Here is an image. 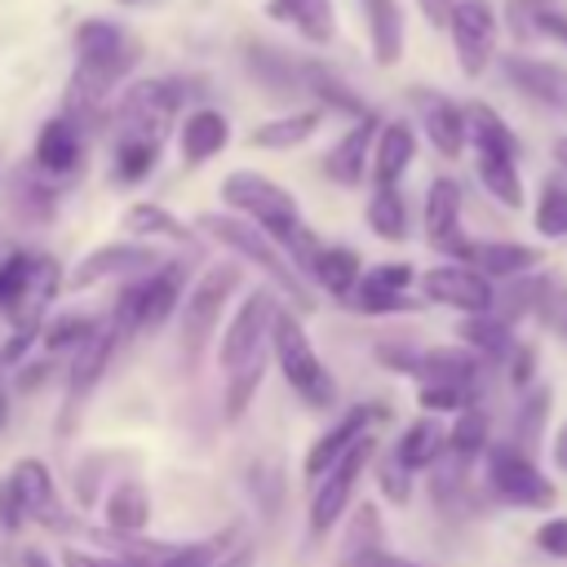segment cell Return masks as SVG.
<instances>
[{
  "label": "cell",
  "instance_id": "1",
  "mask_svg": "<svg viewBox=\"0 0 567 567\" xmlns=\"http://www.w3.org/2000/svg\"><path fill=\"white\" fill-rule=\"evenodd\" d=\"M133 58H137V44L115 22H106V18L80 22V31H75V71H71V84H66V106H71L75 124L97 120L106 89L133 66Z\"/></svg>",
  "mask_w": 567,
  "mask_h": 567
},
{
  "label": "cell",
  "instance_id": "2",
  "mask_svg": "<svg viewBox=\"0 0 567 567\" xmlns=\"http://www.w3.org/2000/svg\"><path fill=\"white\" fill-rule=\"evenodd\" d=\"M270 350H275V363H279L284 381L297 390L301 403H310L319 412L337 403V381L323 368V359L315 354V346H310V337H306V328H301V319L292 310H279L275 315V323H270Z\"/></svg>",
  "mask_w": 567,
  "mask_h": 567
},
{
  "label": "cell",
  "instance_id": "3",
  "mask_svg": "<svg viewBox=\"0 0 567 567\" xmlns=\"http://www.w3.org/2000/svg\"><path fill=\"white\" fill-rule=\"evenodd\" d=\"M199 230H208V235H213L217 244H226L235 257H248L257 270H266V275L288 292V301H292L297 310H315L310 288L297 279L292 261L266 239V230H261L257 221H248V217H230V213H204V217H199Z\"/></svg>",
  "mask_w": 567,
  "mask_h": 567
},
{
  "label": "cell",
  "instance_id": "4",
  "mask_svg": "<svg viewBox=\"0 0 567 567\" xmlns=\"http://www.w3.org/2000/svg\"><path fill=\"white\" fill-rule=\"evenodd\" d=\"M221 199H226L235 213H244L248 221H257L266 235H275V239L301 221L297 199H292L279 182H270L266 173H252V168L226 173V177H221Z\"/></svg>",
  "mask_w": 567,
  "mask_h": 567
},
{
  "label": "cell",
  "instance_id": "5",
  "mask_svg": "<svg viewBox=\"0 0 567 567\" xmlns=\"http://www.w3.org/2000/svg\"><path fill=\"white\" fill-rule=\"evenodd\" d=\"M182 111V89L168 80H137L124 89L115 120H120V137H142V142H164L168 128L177 124Z\"/></svg>",
  "mask_w": 567,
  "mask_h": 567
},
{
  "label": "cell",
  "instance_id": "6",
  "mask_svg": "<svg viewBox=\"0 0 567 567\" xmlns=\"http://www.w3.org/2000/svg\"><path fill=\"white\" fill-rule=\"evenodd\" d=\"M487 483H492V492H496L501 501H509V505L549 509V505L558 501V492H554V483L540 474V465H536L523 447H514V443L487 447Z\"/></svg>",
  "mask_w": 567,
  "mask_h": 567
},
{
  "label": "cell",
  "instance_id": "7",
  "mask_svg": "<svg viewBox=\"0 0 567 567\" xmlns=\"http://www.w3.org/2000/svg\"><path fill=\"white\" fill-rule=\"evenodd\" d=\"M372 452H377V439L372 434H363L319 483H315V496H310V536H323V532H332L337 527V518L346 514V505H350V496H354V483H359V474H363V465L372 461Z\"/></svg>",
  "mask_w": 567,
  "mask_h": 567
},
{
  "label": "cell",
  "instance_id": "8",
  "mask_svg": "<svg viewBox=\"0 0 567 567\" xmlns=\"http://www.w3.org/2000/svg\"><path fill=\"white\" fill-rule=\"evenodd\" d=\"M275 315L279 310H275V297L266 288H257V292H248L239 301V310H235V319H230V328H226V337L217 346L221 372H239L244 363H252L261 354V341H266V328L275 323Z\"/></svg>",
  "mask_w": 567,
  "mask_h": 567
},
{
  "label": "cell",
  "instance_id": "9",
  "mask_svg": "<svg viewBox=\"0 0 567 567\" xmlns=\"http://www.w3.org/2000/svg\"><path fill=\"white\" fill-rule=\"evenodd\" d=\"M124 337H133V315H128V306H120V301H115L111 319H106V323H97V332H93V337L71 354L66 399H84V394L102 381V372H106V363H111V354H115V346H120Z\"/></svg>",
  "mask_w": 567,
  "mask_h": 567
},
{
  "label": "cell",
  "instance_id": "10",
  "mask_svg": "<svg viewBox=\"0 0 567 567\" xmlns=\"http://www.w3.org/2000/svg\"><path fill=\"white\" fill-rule=\"evenodd\" d=\"M421 292H425V301L452 306V310H465V315H492V306H496L492 279L483 270H474V266H461V261L425 270Z\"/></svg>",
  "mask_w": 567,
  "mask_h": 567
},
{
  "label": "cell",
  "instance_id": "11",
  "mask_svg": "<svg viewBox=\"0 0 567 567\" xmlns=\"http://www.w3.org/2000/svg\"><path fill=\"white\" fill-rule=\"evenodd\" d=\"M235 288H239V266H213V270H204V275L195 279V288L186 292V301H182V310H177L182 337H186L190 346H199V341L213 332V323H217V315L226 310V301H230Z\"/></svg>",
  "mask_w": 567,
  "mask_h": 567
},
{
  "label": "cell",
  "instance_id": "12",
  "mask_svg": "<svg viewBox=\"0 0 567 567\" xmlns=\"http://www.w3.org/2000/svg\"><path fill=\"white\" fill-rule=\"evenodd\" d=\"M452 44H456V66L474 80L487 71L492 62V49H496V13L487 0H456L452 18Z\"/></svg>",
  "mask_w": 567,
  "mask_h": 567
},
{
  "label": "cell",
  "instance_id": "13",
  "mask_svg": "<svg viewBox=\"0 0 567 567\" xmlns=\"http://www.w3.org/2000/svg\"><path fill=\"white\" fill-rule=\"evenodd\" d=\"M9 487H13V496H18V505H22V514H27L31 523L53 527V532H66V527H71V518H66V509H62V501H58V487H53V474H49L44 461L22 456V461L9 470Z\"/></svg>",
  "mask_w": 567,
  "mask_h": 567
},
{
  "label": "cell",
  "instance_id": "14",
  "mask_svg": "<svg viewBox=\"0 0 567 567\" xmlns=\"http://www.w3.org/2000/svg\"><path fill=\"white\" fill-rule=\"evenodd\" d=\"M120 297L133 306V332H155L173 310H182V266H159L146 279L128 284Z\"/></svg>",
  "mask_w": 567,
  "mask_h": 567
},
{
  "label": "cell",
  "instance_id": "15",
  "mask_svg": "<svg viewBox=\"0 0 567 567\" xmlns=\"http://www.w3.org/2000/svg\"><path fill=\"white\" fill-rule=\"evenodd\" d=\"M501 71H505V80H509L523 97H532L536 106H549L554 115H567V66L545 62V58L509 53V58L501 62Z\"/></svg>",
  "mask_w": 567,
  "mask_h": 567
},
{
  "label": "cell",
  "instance_id": "16",
  "mask_svg": "<svg viewBox=\"0 0 567 567\" xmlns=\"http://www.w3.org/2000/svg\"><path fill=\"white\" fill-rule=\"evenodd\" d=\"M425 235L439 252L447 257H470L474 244L461 239V186L452 177H434L430 182V195H425Z\"/></svg>",
  "mask_w": 567,
  "mask_h": 567
},
{
  "label": "cell",
  "instance_id": "17",
  "mask_svg": "<svg viewBox=\"0 0 567 567\" xmlns=\"http://www.w3.org/2000/svg\"><path fill=\"white\" fill-rule=\"evenodd\" d=\"M146 266H164L159 252L146 248V244H133V239H120V244H102V248H93L89 257H80L66 284H71V288H89V284H97V279L133 275V270H146Z\"/></svg>",
  "mask_w": 567,
  "mask_h": 567
},
{
  "label": "cell",
  "instance_id": "18",
  "mask_svg": "<svg viewBox=\"0 0 567 567\" xmlns=\"http://www.w3.org/2000/svg\"><path fill=\"white\" fill-rule=\"evenodd\" d=\"M368 421H372V408L363 403V408H350L346 416H337V425H328L315 443H310V452H306V461H301V470H306V478L310 483H319L363 434H368Z\"/></svg>",
  "mask_w": 567,
  "mask_h": 567
},
{
  "label": "cell",
  "instance_id": "19",
  "mask_svg": "<svg viewBox=\"0 0 567 567\" xmlns=\"http://www.w3.org/2000/svg\"><path fill=\"white\" fill-rule=\"evenodd\" d=\"M377 133H381V120H377L372 111L359 115L354 128H346V133L337 137V146L323 155V173H328L332 182H341V186H354V182L363 177V168L372 164V142H377Z\"/></svg>",
  "mask_w": 567,
  "mask_h": 567
},
{
  "label": "cell",
  "instance_id": "20",
  "mask_svg": "<svg viewBox=\"0 0 567 567\" xmlns=\"http://www.w3.org/2000/svg\"><path fill=\"white\" fill-rule=\"evenodd\" d=\"M412 159H416V133H412V124H403V120L381 124L377 146H372V182L377 186H394L412 168Z\"/></svg>",
  "mask_w": 567,
  "mask_h": 567
},
{
  "label": "cell",
  "instance_id": "21",
  "mask_svg": "<svg viewBox=\"0 0 567 567\" xmlns=\"http://www.w3.org/2000/svg\"><path fill=\"white\" fill-rule=\"evenodd\" d=\"M266 18L292 27L301 40L310 44H328L337 31V13L332 0H266Z\"/></svg>",
  "mask_w": 567,
  "mask_h": 567
},
{
  "label": "cell",
  "instance_id": "22",
  "mask_svg": "<svg viewBox=\"0 0 567 567\" xmlns=\"http://www.w3.org/2000/svg\"><path fill=\"white\" fill-rule=\"evenodd\" d=\"M230 142V124H226V115L221 111H190L186 120H182V128H177V146H182V159L186 164H204V159H213L221 146Z\"/></svg>",
  "mask_w": 567,
  "mask_h": 567
},
{
  "label": "cell",
  "instance_id": "23",
  "mask_svg": "<svg viewBox=\"0 0 567 567\" xmlns=\"http://www.w3.org/2000/svg\"><path fill=\"white\" fill-rule=\"evenodd\" d=\"M80 151H84V137H80V124L75 120H49L35 137V168L40 173H71L80 164Z\"/></svg>",
  "mask_w": 567,
  "mask_h": 567
},
{
  "label": "cell",
  "instance_id": "24",
  "mask_svg": "<svg viewBox=\"0 0 567 567\" xmlns=\"http://www.w3.org/2000/svg\"><path fill=\"white\" fill-rule=\"evenodd\" d=\"M421 111H425V137L439 155H461L465 142H470V115L447 102V97H421Z\"/></svg>",
  "mask_w": 567,
  "mask_h": 567
},
{
  "label": "cell",
  "instance_id": "25",
  "mask_svg": "<svg viewBox=\"0 0 567 567\" xmlns=\"http://www.w3.org/2000/svg\"><path fill=\"white\" fill-rule=\"evenodd\" d=\"M465 261H470V266H478L487 279H523L532 266H540V248L496 239V244H474Z\"/></svg>",
  "mask_w": 567,
  "mask_h": 567
},
{
  "label": "cell",
  "instance_id": "26",
  "mask_svg": "<svg viewBox=\"0 0 567 567\" xmlns=\"http://www.w3.org/2000/svg\"><path fill=\"white\" fill-rule=\"evenodd\" d=\"M478 350H470V346H434V350H425V354H416V372L425 377V381H443V385H474V377H478Z\"/></svg>",
  "mask_w": 567,
  "mask_h": 567
},
{
  "label": "cell",
  "instance_id": "27",
  "mask_svg": "<svg viewBox=\"0 0 567 567\" xmlns=\"http://www.w3.org/2000/svg\"><path fill=\"white\" fill-rule=\"evenodd\" d=\"M319 120H323V111H288V115H275V120H266V124H257V128L248 133V146H261V151H292V146H301V142L315 137Z\"/></svg>",
  "mask_w": 567,
  "mask_h": 567
},
{
  "label": "cell",
  "instance_id": "28",
  "mask_svg": "<svg viewBox=\"0 0 567 567\" xmlns=\"http://www.w3.org/2000/svg\"><path fill=\"white\" fill-rule=\"evenodd\" d=\"M368 13V35H372V58L381 66H394L403 58V13L399 0H363Z\"/></svg>",
  "mask_w": 567,
  "mask_h": 567
},
{
  "label": "cell",
  "instance_id": "29",
  "mask_svg": "<svg viewBox=\"0 0 567 567\" xmlns=\"http://www.w3.org/2000/svg\"><path fill=\"white\" fill-rule=\"evenodd\" d=\"M474 168L478 182L487 186V195L505 208H523V177H518V155H501V151H474Z\"/></svg>",
  "mask_w": 567,
  "mask_h": 567
},
{
  "label": "cell",
  "instance_id": "30",
  "mask_svg": "<svg viewBox=\"0 0 567 567\" xmlns=\"http://www.w3.org/2000/svg\"><path fill=\"white\" fill-rule=\"evenodd\" d=\"M310 275H315V284L328 288L332 297H354V288H359V279H363V261H359L354 248L332 244V248H319Z\"/></svg>",
  "mask_w": 567,
  "mask_h": 567
},
{
  "label": "cell",
  "instance_id": "31",
  "mask_svg": "<svg viewBox=\"0 0 567 567\" xmlns=\"http://www.w3.org/2000/svg\"><path fill=\"white\" fill-rule=\"evenodd\" d=\"M58 288H62V270H58V261H53V257H35L31 288H27L22 306L9 315L13 328H18V332H35V328H40V315L49 310V301L58 297Z\"/></svg>",
  "mask_w": 567,
  "mask_h": 567
},
{
  "label": "cell",
  "instance_id": "32",
  "mask_svg": "<svg viewBox=\"0 0 567 567\" xmlns=\"http://www.w3.org/2000/svg\"><path fill=\"white\" fill-rule=\"evenodd\" d=\"M443 452H447V430H443L434 416L412 421V425L403 430V439L394 443V456H399L408 470H425V465H434Z\"/></svg>",
  "mask_w": 567,
  "mask_h": 567
},
{
  "label": "cell",
  "instance_id": "33",
  "mask_svg": "<svg viewBox=\"0 0 567 567\" xmlns=\"http://www.w3.org/2000/svg\"><path fill=\"white\" fill-rule=\"evenodd\" d=\"M102 518H106L111 532H124V536L142 532L146 518H151V496H146V487H142V483H120V487L106 496Z\"/></svg>",
  "mask_w": 567,
  "mask_h": 567
},
{
  "label": "cell",
  "instance_id": "34",
  "mask_svg": "<svg viewBox=\"0 0 567 567\" xmlns=\"http://www.w3.org/2000/svg\"><path fill=\"white\" fill-rule=\"evenodd\" d=\"M120 226L128 230V235H155V239H177V244H186L190 239V230L168 213V208H159V204H128L124 208V217H120Z\"/></svg>",
  "mask_w": 567,
  "mask_h": 567
},
{
  "label": "cell",
  "instance_id": "35",
  "mask_svg": "<svg viewBox=\"0 0 567 567\" xmlns=\"http://www.w3.org/2000/svg\"><path fill=\"white\" fill-rule=\"evenodd\" d=\"M461 341H465L470 350L487 354V359H501V354L514 350V332H509V323H505L501 315H465Z\"/></svg>",
  "mask_w": 567,
  "mask_h": 567
},
{
  "label": "cell",
  "instance_id": "36",
  "mask_svg": "<svg viewBox=\"0 0 567 567\" xmlns=\"http://www.w3.org/2000/svg\"><path fill=\"white\" fill-rule=\"evenodd\" d=\"M532 221H536V230L545 239H567V182L563 177H545L540 182Z\"/></svg>",
  "mask_w": 567,
  "mask_h": 567
},
{
  "label": "cell",
  "instance_id": "37",
  "mask_svg": "<svg viewBox=\"0 0 567 567\" xmlns=\"http://www.w3.org/2000/svg\"><path fill=\"white\" fill-rule=\"evenodd\" d=\"M368 226L381 239H403L408 235V208H403V195L394 186H377V195L368 199Z\"/></svg>",
  "mask_w": 567,
  "mask_h": 567
},
{
  "label": "cell",
  "instance_id": "38",
  "mask_svg": "<svg viewBox=\"0 0 567 567\" xmlns=\"http://www.w3.org/2000/svg\"><path fill=\"white\" fill-rule=\"evenodd\" d=\"M301 80L310 84V93H315L323 106H332V111H341V115H354V120H359V115H368V111H363V102H359V97H354V93H350L332 71H323V66H301Z\"/></svg>",
  "mask_w": 567,
  "mask_h": 567
},
{
  "label": "cell",
  "instance_id": "39",
  "mask_svg": "<svg viewBox=\"0 0 567 567\" xmlns=\"http://www.w3.org/2000/svg\"><path fill=\"white\" fill-rule=\"evenodd\" d=\"M447 452L465 465V461H474L478 452H487V416L478 412V408H465L461 416H456V425L447 430Z\"/></svg>",
  "mask_w": 567,
  "mask_h": 567
},
{
  "label": "cell",
  "instance_id": "40",
  "mask_svg": "<svg viewBox=\"0 0 567 567\" xmlns=\"http://www.w3.org/2000/svg\"><path fill=\"white\" fill-rule=\"evenodd\" d=\"M155 159H159V146H155V142H142V137H120V142H115V177H120L124 186L151 177Z\"/></svg>",
  "mask_w": 567,
  "mask_h": 567
},
{
  "label": "cell",
  "instance_id": "41",
  "mask_svg": "<svg viewBox=\"0 0 567 567\" xmlns=\"http://www.w3.org/2000/svg\"><path fill=\"white\" fill-rule=\"evenodd\" d=\"M31 270H35V257L27 252H9L0 261V315H13L31 288Z\"/></svg>",
  "mask_w": 567,
  "mask_h": 567
},
{
  "label": "cell",
  "instance_id": "42",
  "mask_svg": "<svg viewBox=\"0 0 567 567\" xmlns=\"http://www.w3.org/2000/svg\"><path fill=\"white\" fill-rule=\"evenodd\" d=\"M248 66H252V75L266 84V93H297V75L288 71L284 53H275V49H266V44H252Z\"/></svg>",
  "mask_w": 567,
  "mask_h": 567
},
{
  "label": "cell",
  "instance_id": "43",
  "mask_svg": "<svg viewBox=\"0 0 567 567\" xmlns=\"http://www.w3.org/2000/svg\"><path fill=\"white\" fill-rule=\"evenodd\" d=\"M97 332V323L93 319H84V315H62V319H53L49 328H44V346L58 354V350H80L89 337Z\"/></svg>",
  "mask_w": 567,
  "mask_h": 567
},
{
  "label": "cell",
  "instance_id": "44",
  "mask_svg": "<svg viewBox=\"0 0 567 567\" xmlns=\"http://www.w3.org/2000/svg\"><path fill=\"white\" fill-rule=\"evenodd\" d=\"M261 368H266V354H257L252 363H244L239 372H230V390H226V421H239L252 390L261 385Z\"/></svg>",
  "mask_w": 567,
  "mask_h": 567
},
{
  "label": "cell",
  "instance_id": "45",
  "mask_svg": "<svg viewBox=\"0 0 567 567\" xmlns=\"http://www.w3.org/2000/svg\"><path fill=\"white\" fill-rule=\"evenodd\" d=\"M416 403L425 412H465L470 408V390L465 385H443V381H425L416 390Z\"/></svg>",
  "mask_w": 567,
  "mask_h": 567
},
{
  "label": "cell",
  "instance_id": "46",
  "mask_svg": "<svg viewBox=\"0 0 567 567\" xmlns=\"http://www.w3.org/2000/svg\"><path fill=\"white\" fill-rule=\"evenodd\" d=\"M545 408H549V390H536L527 403H523V412H518V430H514V439H518V447L532 456V447H536V434H540V416H545Z\"/></svg>",
  "mask_w": 567,
  "mask_h": 567
},
{
  "label": "cell",
  "instance_id": "47",
  "mask_svg": "<svg viewBox=\"0 0 567 567\" xmlns=\"http://www.w3.org/2000/svg\"><path fill=\"white\" fill-rule=\"evenodd\" d=\"M359 284L381 288V292H408V284H412V266H408V261H381V266H372Z\"/></svg>",
  "mask_w": 567,
  "mask_h": 567
},
{
  "label": "cell",
  "instance_id": "48",
  "mask_svg": "<svg viewBox=\"0 0 567 567\" xmlns=\"http://www.w3.org/2000/svg\"><path fill=\"white\" fill-rule=\"evenodd\" d=\"M412 470L399 461V456H390V461H381V470H377V483H381V492L394 501V505H403L408 496H412V478H408Z\"/></svg>",
  "mask_w": 567,
  "mask_h": 567
},
{
  "label": "cell",
  "instance_id": "49",
  "mask_svg": "<svg viewBox=\"0 0 567 567\" xmlns=\"http://www.w3.org/2000/svg\"><path fill=\"white\" fill-rule=\"evenodd\" d=\"M62 567H151L146 558H137V554H80V549H66L62 554Z\"/></svg>",
  "mask_w": 567,
  "mask_h": 567
},
{
  "label": "cell",
  "instance_id": "50",
  "mask_svg": "<svg viewBox=\"0 0 567 567\" xmlns=\"http://www.w3.org/2000/svg\"><path fill=\"white\" fill-rule=\"evenodd\" d=\"M536 545L549 554V558H567V518H545L536 527Z\"/></svg>",
  "mask_w": 567,
  "mask_h": 567
},
{
  "label": "cell",
  "instance_id": "51",
  "mask_svg": "<svg viewBox=\"0 0 567 567\" xmlns=\"http://www.w3.org/2000/svg\"><path fill=\"white\" fill-rule=\"evenodd\" d=\"M346 567H416V563H408V558H399L390 549H368V554L346 558Z\"/></svg>",
  "mask_w": 567,
  "mask_h": 567
},
{
  "label": "cell",
  "instance_id": "52",
  "mask_svg": "<svg viewBox=\"0 0 567 567\" xmlns=\"http://www.w3.org/2000/svg\"><path fill=\"white\" fill-rule=\"evenodd\" d=\"M22 518H27V514H22V505H18V496H13L9 478H4V483H0V523H4L9 532H18V527H22Z\"/></svg>",
  "mask_w": 567,
  "mask_h": 567
},
{
  "label": "cell",
  "instance_id": "53",
  "mask_svg": "<svg viewBox=\"0 0 567 567\" xmlns=\"http://www.w3.org/2000/svg\"><path fill=\"white\" fill-rule=\"evenodd\" d=\"M532 368H536L532 346H518V350H514V363H509V381H514V390H523V385L532 381Z\"/></svg>",
  "mask_w": 567,
  "mask_h": 567
},
{
  "label": "cell",
  "instance_id": "54",
  "mask_svg": "<svg viewBox=\"0 0 567 567\" xmlns=\"http://www.w3.org/2000/svg\"><path fill=\"white\" fill-rule=\"evenodd\" d=\"M536 31L558 40V44H567V18L563 13H536Z\"/></svg>",
  "mask_w": 567,
  "mask_h": 567
},
{
  "label": "cell",
  "instance_id": "55",
  "mask_svg": "<svg viewBox=\"0 0 567 567\" xmlns=\"http://www.w3.org/2000/svg\"><path fill=\"white\" fill-rule=\"evenodd\" d=\"M213 567H252V540H239V545H230Z\"/></svg>",
  "mask_w": 567,
  "mask_h": 567
},
{
  "label": "cell",
  "instance_id": "56",
  "mask_svg": "<svg viewBox=\"0 0 567 567\" xmlns=\"http://www.w3.org/2000/svg\"><path fill=\"white\" fill-rule=\"evenodd\" d=\"M421 9L430 13V22H439V27H443V22L452 18V9H456V0H421Z\"/></svg>",
  "mask_w": 567,
  "mask_h": 567
},
{
  "label": "cell",
  "instance_id": "57",
  "mask_svg": "<svg viewBox=\"0 0 567 567\" xmlns=\"http://www.w3.org/2000/svg\"><path fill=\"white\" fill-rule=\"evenodd\" d=\"M40 381H44V363H31V368L18 377V385H22V390H31V385H40Z\"/></svg>",
  "mask_w": 567,
  "mask_h": 567
},
{
  "label": "cell",
  "instance_id": "58",
  "mask_svg": "<svg viewBox=\"0 0 567 567\" xmlns=\"http://www.w3.org/2000/svg\"><path fill=\"white\" fill-rule=\"evenodd\" d=\"M554 456H558V465L567 470V425L558 430V439H554Z\"/></svg>",
  "mask_w": 567,
  "mask_h": 567
},
{
  "label": "cell",
  "instance_id": "59",
  "mask_svg": "<svg viewBox=\"0 0 567 567\" xmlns=\"http://www.w3.org/2000/svg\"><path fill=\"white\" fill-rule=\"evenodd\" d=\"M22 567H49V558L40 549H22Z\"/></svg>",
  "mask_w": 567,
  "mask_h": 567
},
{
  "label": "cell",
  "instance_id": "60",
  "mask_svg": "<svg viewBox=\"0 0 567 567\" xmlns=\"http://www.w3.org/2000/svg\"><path fill=\"white\" fill-rule=\"evenodd\" d=\"M554 159L567 168V137H558V142H554Z\"/></svg>",
  "mask_w": 567,
  "mask_h": 567
},
{
  "label": "cell",
  "instance_id": "61",
  "mask_svg": "<svg viewBox=\"0 0 567 567\" xmlns=\"http://www.w3.org/2000/svg\"><path fill=\"white\" fill-rule=\"evenodd\" d=\"M563 337H567V319H563Z\"/></svg>",
  "mask_w": 567,
  "mask_h": 567
},
{
  "label": "cell",
  "instance_id": "62",
  "mask_svg": "<svg viewBox=\"0 0 567 567\" xmlns=\"http://www.w3.org/2000/svg\"><path fill=\"white\" fill-rule=\"evenodd\" d=\"M120 4H133V0H120Z\"/></svg>",
  "mask_w": 567,
  "mask_h": 567
}]
</instances>
